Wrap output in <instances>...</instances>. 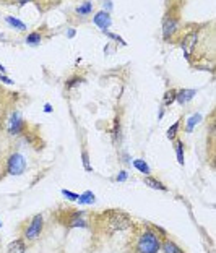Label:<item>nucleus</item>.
Listing matches in <instances>:
<instances>
[{
  "label": "nucleus",
  "instance_id": "obj_12",
  "mask_svg": "<svg viewBox=\"0 0 216 253\" xmlns=\"http://www.w3.org/2000/svg\"><path fill=\"white\" fill-rule=\"evenodd\" d=\"M174 148H175V156H177L179 164H184V143L180 140H174Z\"/></svg>",
  "mask_w": 216,
  "mask_h": 253
},
{
  "label": "nucleus",
  "instance_id": "obj_5",
  "mask_svg": "<svg viewBox=\"0 0 216 253\" xmlns=\"http://www.w3.org/2000/svg\"><path fill=\"white\" fill-rule=\"evenodd\" d=\"M7 170L10 175H21L26 170V159L20 153L10 154V158L7 159Z\"/></svg>",
  "mask_w": 216,
  "mask_h": 253
},
{
  "label": "nucleus",
  "instance_id": "obj_9",
  "mask_svg": "<svg viewBox=\"0 0 216 253\" xmlns=\"http://www.w3.org/2000/svg\"><path fill=\"white\" fill-rule=\"evenodd\" d=\"M143 183L145 185H148L150 188H155V190H161V192H168V188L164 183H161L159 180H156L155 177L148 175V177H143Z\"/></svg>",
  "mask_w": 216,
  "mask_h": 253
},
{
  "label": "nucleus",
  "instance_id": "obj_21",
  "mask_svg": "<svg viewBox=\"0 0 216 253\" xmlns=\"http://www.w3.org/2000/svg\"><path fill=\"white\" fill-rule=\"evenodd\" d=\"M0 80H2V82H5V83H8V84H11V80H8L7 77H0Z\"/></svg>",
  "mask_w": 216,
  "mask_h": 253
},
{
  "label": "nucleus",
  "instance_id": "obj_20",
  "mask_svg": "<svg viewBox=\"0 0 216 253\" xmlns=\"http://www.w3.org/2000/svg\"><path fill=\"white\" fill-rule=\"evenodd\" d=\"M83 163H85V169H86V170H91V168H89V161H88V154H86V153H83Z\"/></svg>",
  "mask_w": 216,
  "mask_h": 253
},
{
  "label": "nucleus",
  "instance_id": "obj_18",
  "mask_svg": "<svg viewBox=\"0 0 216 253\" xmlns=\"http://www.w3.org/2000/svg\"><path fill=\"white\" fill-rule=\"evenodd\" d=\"M5 96H7V91H5V89L2 88V86H0V109L3 107L5 99H7V97H5Z\"/></svg>",
  "mask_w": 216,
  "mask_h": 253
},
{
  "label": "nucleus",
  "instance_id": "obj_22",
  "mask_svg": "<svg viewBox=\"0 0 216 253\" xmlns=\"http://www.w3.org/2000/svg\"><path fill=\"white\" fill-rule=\"evenodd\" d=\"M0 70H2V72H5V68H3L2 65H0Z\"/></svg>",
  "mask_w": 216,
  "mask_h": 253
},
{
  "label": "nucleus",
  "instance_id": "obj_15",
  "mask_svg": "<svg viewBox=\"0 0 216 253\" xmlns=\"http://www.w3.org/2000/svg\"><path fill=\"white\" fill-rule=\"evenodd\" d=\"M7 21H8V25H11L13 28H16V30H21V31H25V30H26V26L23 25L21 21H18V18H13V16H7Z\"/></svg>",
  "mask_w": 216,
  "mask_h": 253
},
{
  "label": "nucleus",
  "instance_id": "obj_19",
  "mask_svg": "<svg viewBox=\"0 0 216 253\" xmlns=\"http://www.w3.org/2000/svg\"><path fill=\"white\" fill-rule=\"evenodd\" d=\"M62 195H64V197H67L68 200H78V195H75V193H70V192H67V190H62Z\"/></svg>",
  "mask_w": 216,
  "mask_h": 253
},
{
  "label": "nucleus",
  "instance_id": "obj_14",
  "mask_svg": "<svg viewBox=\"0 0 216 253\" xmlns=\"http://www.w3.org/2000/svg\"><path fill=\"white\" fill-rule=\"evenodd\" d=\"M180 122H182V119H179L177 122H175L173 126H171V128L168 130V138L169 140H175V138H177V131H179V126H180Z\"/></svg>",
  "mask_w": 216,
  "mask_h": 253
},
{
  "label": "nucleus",
  "instance_id": "obj_23",
  "mask_svg": "<svg viewBox=\"0 0 216 253\" xmlns=\"http://www.w3.org/2000/svg\"><path fill=\"white\" fill-rule=\"evenodd\" d=\"M0 227H2V222H0Z\"/></svg>",
  "mask_w": 216,
  "mask_h": 253
},
{
  "label": "nucleus",
  "instance_id": "obj_6",
  "mask_svg": "<svg viewBox=\"0 0 216 253\" xmlns=\"http://www.w3.org/2000/svg\"><path fill=\"white\" fill-rule=\"evenodd\" d=\"M161 252H163V253H185L177 244L174 242V240H171L169 237H164V239H163Z\"/></svg>",
  "mask_w": 216,
  "mask_h": 253
},
{
  "label": "nucleus",
  "instance_id": "obj_3",
  "mask_svg": "<svg viewBox=\"0 0 216 253\" xmlns=\"http://www.w3.org/2000/svg\"><path fill=\"white\" fill-rule=\"evenodd\" d=\"M44 216L43 214H34L31 216L30 219L23 221L18 227V232H20V237L25 240L26 245L30 247L33 244H36L39 239L43 237V232H44Z\"/></svg>",
  "mask_w": 216,
  "mask_h": 253
},
{
  "label": "nucleus",
  "instance_id": "obj_17",
  "mask_svg": "<svg viewBox=\"0 0 216 253\" xmlns=\"http://www.w3.org/2000/svg\"><path fill=\"white\" fill-rule=\"evenodd\" d=\"M135 168L141 170V172H145V174H150V169H148V166L145 164V161H135Z\"/></svg>",
  "mask_w": 216,
  "mask_h": 253
},
{
  "label": "nucleus",
  "instance_id": "obj_1",
  "mask_svg": "<svg viewBox=\"0 0 216 253\" xmlns=\"http://www.w3.org/2000/svg\"><path fill=\"white\" fill-rule=\"evenodd\" d=\"M166 232L161 227L148 222L133 224L127 239L129 253H159Z\"/></svg>",
  "mask_w": 216,
  "mask_h": 253
},
{
  "label": "nucleus",
  "instance_id": "obj_13",
  "mask_svg": "<svg viewBox=\"0 0 216 253\" xmlns=\"http://www.w3.org/2000/svg\"><path fill=\"white\" fill-rule=\"evenodd\" d=\"M195 94V91H187V89H182L179 91L177 94H175V99H177L179 102H187L192 99V96Z\"/></svg>",
  "mask_w": 216,
  "mask_h": 253
},
{
  "label": "nucleus",
  "instance_id": "obj_8",
  "mask_svg": "<svg viewBox=\"0 0 216 253\" xmlns=\"http://www.w3.org/2000/svg\"><path fill=\"white\" fill-rule=\"evenodd\" d=\"M75 13L78 18H88V16L93 13V3L91 2H85V3H80L75 7Z\"/></svg>",
  "mask_w": 216,
  "mask_h": 253
},
{
  "label": "nucleus",
  "instance_id": "obj_7",
  "mask_svg": "<svg viewBox=\"0 0 216 253\" xmlns=\"http://www.w3.org/2000/svg\"><path fill=\"white\" fill-rule=\"evenodd\" d=\"M26 250H28V245L21 237L15 239L13 242H10L7 247V253H26Z\"/></svg>",
  "mask_w": 216,
  "mask_h": 253
},
{
  "label": "nucleus",
  "instance_id": "obj_2",
  "mask_svg": "<svg viewBox=\"0 0 216 253\" xmlns=\"http://www.w3.org/2000/svg\"><path fill=\"white\" fill-rule=\"evenodd\" d=\"M89 216V226L102 235H112L121 231H127L133 226L132 217L121 210H106L102 212H93Z\"/></svg>",
  "mask_w": 216,
  "mask_h": 253
},
{
  "label": "nucleus",
  "instance_id": "obj_4",
  "mask_svg": "<svg viewBox=\"0 0 216 253\" xmlns=\"http://www.w3.org/2000/svg\"><path fill=\"white\" fill-rule=\"evenodd\" d=\"M180 34V13L171 8L163 18V39L166 42H173L175 36Z\"/></svg>",
  "mask_w": 216,
  "mask_h": 253
},
{
  "label": "nucleus",
  "instance_id": "obj_11",
  "mask_svg": "<svg viewBox=\"0 0 216 253\" xmlns=\"http://www.w3.org/2000/svg\"><path fill=\"white\" fill-rule=\"evenodd\" d=\"M94 23L98 26H101V28H106V26H109V23H111V20H109V15H106L104 11H101V13H98L94 16Z\"/></svg>",
  "mask_w": 216,
  "mask_h": 253
},
{
  "label": "nucleus",
  "instance_id": "obj_10",
  "mask_svg": "<svg viewBox=\"0 0 216 253\" xmlns=\"http://www.w3.org/2000/svg\"><path fill=\"white\" fill-rule=\"evenodd\" d=\"M43 41V34L41 31H33L26 36V42L30 45H39V42Z\"/></svg>",
  "mask_w": 216,
  "mask_h": 253
},
{
  "label": "nucleus",
  "instance_id": "obj_16",
  "mask_svg": "<svg viewBox=\"0 0 216 253\" xmlns=\"http://www.w3.org/2000/svg\"><path fill=\"white\" fill-rule=\"evenodd\" d=\"M175 94H177V91H174V89H171L169 93H166V96H164V104L166 106L173 104V102L175 101Z\"/></svg>",
  "mask_w": 216,
  "mask_h": 253
}]
</instances>
